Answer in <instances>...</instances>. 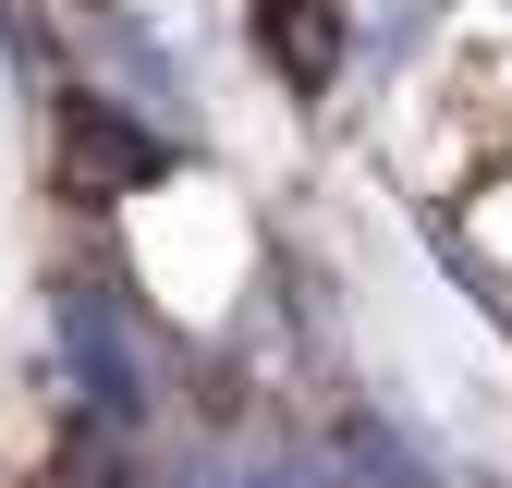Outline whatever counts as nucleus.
<instances>
[{
  "label": "nucleus",
  "mask_w": 512,
  "mask_h": 488,
  "mask_svg": "<svg viewBox=\"0 0 512 488\" xmlns=\"http://www.w3.org/2000/svg\"><path fill=\"white\" fill-rule=\"evenodd\" d=\"M61 330H74V366H86V391H98L110 415H135V403H147V379H135V342L110 330V305H98V293H74V305H61Z\"/></svg>",
  "instance_id": "obj_1"
}]
</instances>
